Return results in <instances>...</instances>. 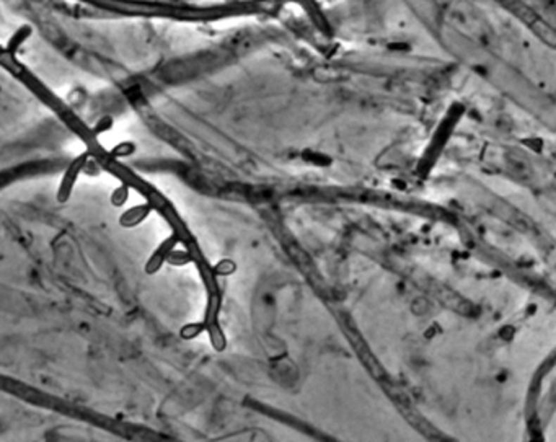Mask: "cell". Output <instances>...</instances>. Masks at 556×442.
<instances>
[{"label": "cell", "instance_id": "6da1fadb", "mask_svg": "<svg viewBox=\"0 0 556 442\" xmlns=\"http://www.w3.org/2000/svg\"><path fill=\"white\" fill-rule=\"evenodd\" d=\"M84 160H85V156H84V157H80V158H77V160H75L74 163H72L70 170L67 172V175L64 177L63 187H61V191H59V199H61V201H65V198L69 196L70 189H72V187H74V182H75V178H77V173H79V170H80V167H82V163H84Z\"/></svg>", "mask_w": 556, "mask_h": 442}, {"label": "cell", "instance_id": "7a4b0ae2", "mask_svg": "<svg viewBox=\"0 0 556 442\" xmlns=\"http://www.w3.org/2000/svg\"><path fill=\"white\" fill-rule=\"evenodd\" d=\"M146 214H147V208H136V209L127 210V213L125 214V217H122V224L125 225L137 224L139 220L146 217Z\"/></svg>", "mask_w": 556, "mask_h": 442}]
</instances>
